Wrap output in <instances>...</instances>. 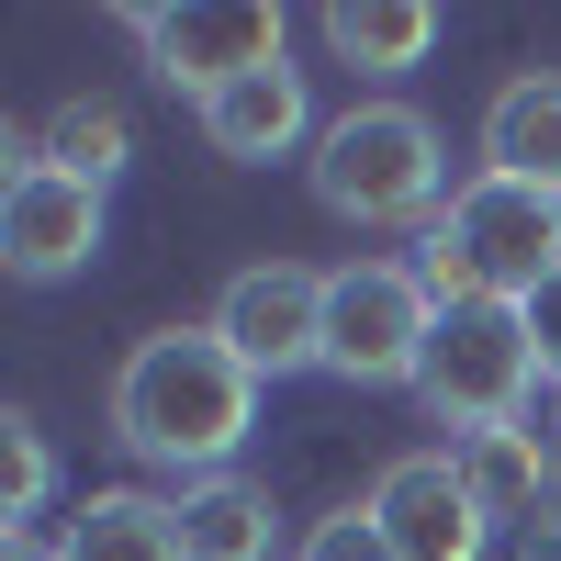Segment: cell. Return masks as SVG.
I'll list each match as a JSON object with an SVG mask.
<instances>
[{
	"label": "cell",
	"instance_id": "11",
	"mask_svg": "<svg viewBox=\"0 0 561 561\" xmlns=\"http://www.w3.org/2000/svg\"><path fill=\"white\" fill-rule=\"evenodd\" d=\"M304 135H314L304 68H259V79H237V90H225V102H203V147H214V158H237V169L293 158Z\"/></svg>",
	"mask_w": 561,
	"mask_h": 561
},
{
	"label": "cell",
	"instance_id": "19",
	"mask_svg": "<svg viewBox=\"0 0 561 561\" xmlns=\"http://www.w3.org/2000/svg\"><path fill=\"white\" fill-rule=\"evenodd\" d=\"M528 337H539V382H561V270L528 293Z\"/></svg>",
	"mask_w": 561,
	"mask_h": 561
},
{
	"label": "cell",
	"instance_id": "1",
	"mask_svg": "<svg viewBox=\"0 0 561 561\" xmlns=\"http://www.w3.org/2000/svg\"><path fill=\"white\" fill-rule=\"evenodd\" d=\"M248 427H259V370L225 348L214 325H169V337H147L113 370V438L147 460V472L214 483L225 460L248 449Z\"/></svg>",
	"mask_w": 561,
	"mask_h": 561
},
{
	"label": "cell",
	"instance_id": "9",
	"mask_svg": "<svg viewBox=\"0 0 561 561\" xmlns=\"http://www.w3.org/2000/svg\"><path fill=\"white\" fill-rule=\"evenodd\" d=\"M0 259L12 280H68L102 259V180H68V169H12L0 192Z\"/></svg>",
	"mask_w": 561,
	"mask_h": 561
},
{
	"label": "cell",
	"instance_id": "18",
	"mask_svg": "<svg viewBox=\"0 0 561 561\" xmlns=\"http://www.w3.org/2000/svg\"><path fill=\"white\" fill-rule=\"evenodd\" d=\"M304 561H393V539H382L370 505H348V517H314L304 528Z\"/></svg>",
	"mask_w": 561,
	"mask_h": 561
},
{
	"label": "cell",
	"instance_id": "2",
	"mask_svg": "<svg viewBox=\"0 0 561 561\" xmlns=\"http://www.w3.org/2000/svg\"><path fill=\"white\" fill-rule=\"evenodd\" d=\"M415 270H427L438 304H528L561 270V192H528V180H494V169L460 180Z\"/></svg>",
	"mask_w": 561,
	"mask_h": 561
},
{
	"label": "cell",
	"instance_id": "16",
	"mask_svg": "<svg viewBox=\"0 0 561 561\" xmlns=\"http://www.w3.org/2000/svg\"><path fill=\"white\" fill-rule=\"evenodd\" d=\"M135 158V135L113 102H57L45 135H12V169H68V180H113Z\"/></svg>",
	"mask_w": 561,
	"mask_h": 561
},
{
	"label": "cell",
	"instance_id": "14",
	"mask_svg": "<svg viewBox=\"0 0 561 561\" xmlns=\"http://www.w3.org/2000/svg\"><path fill=\"white\" fill-rule=\"evenodd\" d=\"M57 561H192L180 550V505L169 494H90L79 517H68V539H57Z\"/></svg>",
	"mask_w": 561,
	"mask_h": 561
},
{
	"label": "cell",
	"instance_id": "7",
	"mask_svg": "<svg viewBox=\"0 0 561 561\" xmlns=\"http://www.w3.org/2000/svg\"><path fill=\"white\" fill-rule=\"evenodd\" d=\"M214 337L237 348L259 382H280V370H325V270L304 259H259L214 293Z\"/></svg>",
	"mask_w": 561,
	"mask_h": 561
},
{
	"label": "cell",
	"instance_id": "10",
	"mask_svg": "<svg viewBox=\"0 0 561 561\" xmlns=\"http://www.w3.org/2000/svg\"><path fill=\"white\" fill-rule=\"evenodd\" d=\"M460 460V483H472V505L494 528H561V472H550V449L539 427H483V438H449Z\"/></svg>",
	"mask_w": 561,
	"mask_h": 561
},
{
	"label": "cell",
	"instance_id": "4",
	"mask_svg": "<svg viewBox=\"0 0 561 561\" xmlns=\"http://www.w3.org/2000/svg\"><path fill=\"white\" fill-rule=\"evenodd\" d=\"M528 393H539L528 304H438V337H427V370H415V404H427L438 427L483 438V427H528Z\"/></svg>",
	"mask_w": 561,
	"mask_h": 561
},
{
	"label": "cell",
	"instance_id": "6",
	"mask_svg": "<svg viewBox=\"0 0 561 561\" xmlns=\"http://www.w3.org/2000/svg\"><path fill=\"white\" fill-rule=\"evenodd\" d=\"M280 0H180V12H135V45H147V68L169 90H192V102H225L237 79L280 68Z\"/></svg>",
	"mask_w": 561,
	"mask_h": 561
},
{
	"label": "cell",
	"instance_id": "12",
	"mask_svg": "<svg viewBox=\"0 0 561 561\" xmlns=\"http://www.w3.org/2000/svg\"><path fill=\"white\" fill-rule=\"evenodd\" d=\"M483 169L528 180V192H561V68H528L483 102Z\"/></svg>",
	"mask_w": 561,
	"mask_h": 561
},
{
	"label": "cell",
	"instance_id": "3",
	"mask_svg": "<svg viewBox=\"0 0 561 561\" xmlns=\"http://www.w3.org/2000/svg\"><path fill=\"white\" fill-rule=\"evenodd\" d=\"M314 203L337 225H438L449 214V158L415 102H359L314 135Z\"/></svg>",
	"mask_w": 561,
	"mask_h": 561
},
{
	"label": "cell",
	"instance_id": "13",
	"mask_svg": "<svg viewBox=\"0 0 561 561\" xmlns=\"http://www.w3.org/2000/svg\"><path fill=\"white\" fill-rule=\"evenodd\" d=\"M180 550L192 561H280V505L248 472H214V483H180Z\"/></svg>",
	"mask_w": 561,
	"mask_h": 561
},
{
	"label": "cell",
	"instance_id": "5",
	"mask_svg": "<svg viewBox=\"0 0 561 561\" xmlns=\"http://www.w3.org/2000/svg\"><path fill=\"white\" fill-rule=\"evenodd\" d=\"M427 337H438V293H427V270H404V259H348V270H325V370L359 393H393L427 370Z\"/></svg>",
	"mask_w": 561,
	"mask_h": 561
},
{
	"label": "cell",
	"instance_id": "15",
	"mask_svg": "<svg viewBox=\"0 0 561 561\" xmlns=\"http://www.w3.org/2000/svg\"><path fill=\"white\" fill-rule=\"evenodd\" d=\"M325 45H337L348 68H370V79H404V68H427L438 12L427 0H337V12H325Z\"/></svg>",
	"mask_w": 561,
	"mask_h": 561
},
{
	"label": "cell",
	"instance_id": "17",
	"mask_svg": "<svg viewBox=\"0 0 561 561\" xmlns=\"http://www.w3.org/2000/svg\"><path fill=\"white\" fill-rule=\"evenodd\" d=\"M45 483H57V460H45V427H34V415H0V528H34Z\"/></svg>",
	"mask_w": 561,
	"mask_h": 561
},
{
	"label": "cell",
	"instance_id": "8",
	"mask_svg": "<svg viewBox=\"0 0 561 561\" xmlns=\"http://www.w3.org/2000/svg\"><path fill=\"white\" fill-rule=\"evenodd\" d=\"M370 517H382L393 561H483L494 550V517L472 505L449 449H404L382 483H370Z\"/></svg>",
	"mask_w": 561,
	"mask_h": 561
}]
</instances>
